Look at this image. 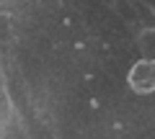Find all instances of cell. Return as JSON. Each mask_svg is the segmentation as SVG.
Returning <instances> with one entry per match:
<instances>
[{"instance_id":"obj_1","label":"cell","mask_w":155,"mask_h":139,"mask_svg":"<svg viewBox=\"0 0 155 139\" xmlns=\"http://www.w3.org/2000/svg\"><path fill=\"white\" fill-rule=\"evenodd\" d=\"M127 85L137 95H153L155 93V59L142 57L137 59L127 72Z\"/></svg>"},{"instance_id":"obj_2","label":"cell","mask_w":155,"mask_h":139,"mask_svg":"<svg viewBox=\"0 0 155 139\" xmlns=\"http://www.w3.org/2000/svg\"><path fill=\"white\" fill-rule=\"evenodd\" d=\"M137 46H140V52H142V57L155 59V26H147V28H142V31H140Z\"/></svg>"}]
</instances>
